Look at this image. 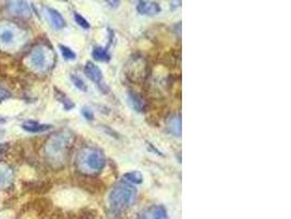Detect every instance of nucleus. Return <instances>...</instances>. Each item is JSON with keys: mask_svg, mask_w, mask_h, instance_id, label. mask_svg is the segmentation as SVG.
Returning <instances> with one entry per match:
<instances>
[{"mask_svg": "<svg viewBox=\"0 0 291 219\" xmlns=\"http://www.w3.org/2000/svg\"><path fill=\"white\" fill-rule=\"evenodd\" d=\"M55 91H56V98H57L61 104L64 105L66 111H70V110H72L74 106H76V104L71 101V99L68 98L63 91L58 90L57 88H55Z\"/></svg>", "mask_w": 291, "mask_h": 219, "instance_id": "obj_15", "label": "nucleus"}, {"mask_svg": "<svg viewBox=\"0 0 291 219\" xmlns=\"http://www.w3.org/2000/svg\"><path fill=\"white\" fill-rule=\"evenodd\" d=\"M137 219H169L168 212L162 205H154L140 212Z\"/></svg>", "mask_w": 291, "mask_h": 219, "instance_id": "obj_7", "label": "nucleus"}, {"mask_svg": "<svg viewBox=\"0 0 291 219\" xmlns=\"http://www.w3.org/2000/svg\"><path fill=\"white\" fill-rule=\"evenodd\" d=\"M59 50L61 52V55H63V57L66 60H74L77 58V54L74 53L70 47L63 45V44H59Z\"/></svg>", "mask_w": 291, "mask_h": 219, "instance_id": "obj_18", "label": "nucleus"}, {"mask_svg": "<svg viewBox=\"0 0 291 219\" xmlns=\"http://www.w3.org/2000/svg\"><path fill=\"white\" fill-rule=\"evenodd\" d=\"M72 136L69 132H60L49 139L46 145V153L52 161H64L67 151L72 144Z\"/></svg>", "mask_w": 291, "mask_h": 219, "instance_id": "obj_3", "label": "nucleus"}, {"mask_svg": "<svg viewBox=\"0 0 291 219\" xmlns=\"http://www.w3.org/2000/svg\"><path fill=\"white\" fill-rule=\"evenodd\" d=\"M166 127H167V131H168L170 134H172L173 136L181 137L182 124H181L180 115H178V114L169 115L168 119L166 120Z\"/></svg>", "mask_w": 291, "mask_h": 219, "instance_id": "obj_9", "label": "nucleus"}, {"mask_svg": "<svg viewBox=\"0 0 291 219\" xmlns=\"http://www.w3.org/2000/svg\"><path fill=\"white\" fill-rule=\"evenodd\" d=\"M77 166L85 174L101 173L106 166V158L103 150L97 147H84L77 158Z\"/></svg>", "mask_w": 291, "mask_h": 219, "instance_id": "obj_1", "label": "nucleus"}, {"mask_svg": "<svg viewBox=\"0 0 291 219\" xmlns=\"http://www.w3.org/2000/svg\"><path fill=\"white\" fill-rule=\"evenodd\" d=\"M7 144H3V145H0V154H3L6 151V149H7V146H6Z\"/></svg>", "mask_w": 291, "mask_h": 219, "instance_id": "obj_24", "label": "nucleus"}, {"mask_svg": "<svg viewBox=\"0 0 291 219\" xmlns=\"http://www.w3.org/2000/svg\"><path fill=\"white\" fill-rule=\"evenodd\" d=\"M74 20H76V22L79 24V26L81 27L82 29H84V30H89L91 28L90 22L86 20L84 17H82L81 15L74 14Z\"/></svg>", "mask_w": 291, "mask_h": 219, "instance_id": "obj_21", "label": "nucleus"}, {"mask_svg": "<svg viewBox=\"0 0 291 219\" xmlns=\"http://www.w3.org/2000/svg\"><path fill=\"white\" fill-rule=\"evenodd\" d=\"M10 176H11V171L9 170V168L0 164V185L5 184L6 182L10 179Z\"/></svg>", "mask_w": 291, "mask_h": 219, "instance_id": "obj_19", "label": "nucleus"}, {"mask_svg": "<svg viewBox=\"0 0 291 219\" xmlns=\"http://www.w3.org/2000/svg\"><path fill=\"white\" fill-rule=\"evenodd\" d=\"M128 102L132 110H134L135 112L142 113L146 110V102L144 100L143 96L139 94L135 91H129L128 92Z\"/></svg>", "mask_w": 291, "mask_h": 219, "instance_id": "obj_10", "label": "nucleus"}, {"mask_svg": "<svg viewBox=\"0 0 291 219\" xmlns=\"http://www.w3.org/2000/svg\"><path fill=\"white\" fill-rule=\"evenodd\" d=\"M71 81L73 82L74 86H76L80 91H83V92H86L88 91V87H86L85 82L82 80L81 78L76 76V75H71Z\"/></svg>", "mask_w": 291, "mask_h": 219, "instance_id": "obj_20", "label": "nucleus"}, {"mask_svg": "<svg viewBox=\"0 0 291 219\" xmlns=\"http://www.w3.org/2000/svg\"><path fill=\"white\" fill-rule=\"evenodd\" d=\"M107 4H111L113 7H118V5L120 4L119 2H107Z\"/></svg>", "mask_w": 291, "mask_h": 219, "instance_id": "obj_25", "label": "nucleus"}, {"mask_svg": "<svg viewBox=\"0 0 291 219\" xmlns=\"http://www.w3.org/2000/svg\"><path fill=\"white\" fill-rule=\"evenodd\" d=\"M8 9L12 12V15L17 16H30L31 10L27 3L24 2H12L8 5Z\"/></svg>", "mask_w": 291, "mask_h": 219, "instance_id": "obj_13", "label": "nucleus"}, {"mask_svg": "<svg viewBox=\"0 0 291 219\" xmlns=\"http://www.w3.org/2000/svg\"><path fill=\"white\" fill-rule=\"evenodd\" d=\"M47 16L49 21H51L52 27L55 30H61L66 27V21L64 19V17L56 9L47 8Z\"/></svg>", "mask_w": 291, "mask_h": 219, "instance_id": "obj_11", "label": "nucleus"}, {"mask_svg": "<svg viewBox=\"0 0 291 219\" xmlns=\"http://www.w3.org/2000/svg\"><path fill=\"white\" fill-rule=\"evenodd\" d=\"M123 179L132 184H141L143 182V175L140 171H131L123 175Z\"/></svg>", "mask_w": 291, "mask_h": 219, "instance_id": "obj_17", "label": "nucleus"}, {"mask_svg": "<svg viewBox=\"0 0 291 219\" xmlns=\"http://www.w3.org/2000/svg\"><path fill=\"white\" fill-rule=\"evenodd\" d=\"M148 65L142 56H134L129 60L126 66V77L130 81L140 83L143 82L148 76Z\"/></svg>", "mask_w": 291, "mask_h": 219, "instance_id": "obj_4", "label": "nucleus"}, {"mask_svg": "<svg viewBox=\"0 0 291 219\" xmlns=\"http://www.w3.org/2000/svg\"><path fill=\"white\" fill-rule=\"evenodd\" d=\"M9 95H10V94L7 92V91L4 90V89H0V101H3V100H5V99L9 98Z\"/></svg>", "mask_w": 291, "mask_h": 219, "instance_id": "obj_23", "label": "nucleus"}, {"mask_svg": "<svg viewBox=\"0 0 291 219\" xmlns=\"http://www.w3.org/2000/svg\"><path fill=\"white\" fill-rule=\"evenodd\" d=\"M48 54L45 47H34L30 54V63L36 69H45L48 65Z\"/></svg>", "mask_w": 291, "mask_h": 219, "instance_id": "obj_6", "label": "nucleus"}, {"mask_svg": "<svg viewBox=\"0 0 291 219\" xmlns=\"http://www.w3.org/2000/svg\"><path fill=\"white\" fill-rule=\"evenodd\" d=\"M84 74L86 75L89 79L94 82L96 86L100 88L103 93H108L109 88L107 87V84L104 81V77H103V72L100 69V67L96 66L94 63L88 62L85 64L84 67Z\"/></svg>", "mask_w": 291, "mask_h": 219, "instance_id": "obj_5", "label": "nucleus"}, {"mask_svg": "<svg viewBox=\"0 0 291 219\" xmlns=\"http://www.w3.org/2000/svg\"><path fill=\"white\" fill-rule=\"evenodd\" d=\"M137 10L140 15L143 16H157L162 12V8L158 3L155 2H139Z\"/></svg>", "mask_w": 291, "mask_h": 219, "instance_id": "obj_8", "label": "nucleus"}, {"mask_svg": "<svg viewBox=\"0 0 291 219\" xmlns=\"http://www.w3.org/2000/svg\"><path fill=\"white\" fill-rule=\"evenodd\" d=\"M135 196H137V190L134 186L125 181L119 182L109 193L108 203L110 209L114 212L126 210L134 202Z\"/></svg>", "mask_w": 291, "mask_h": 219, "instance_id": "obj_2", "label": "nucleus"}, {"mask_svg": "<svg viewBox=\"0 0 291 219\" xmlns=\"http://www.w3.org/2000/svg\"><path fill=\"white\" fill-rule=\"evenodd\" d=\"M16 39V33L14 32V30L9 28H4L0 32V42L5 45H9L11 43H14Z\"/></svg>", "mask_w": 291, "mask_h": 219, "instance_id": "obj_16", "label": "nucleus"}, {"mask_svg": "<svg viewBox=\"0 0 291 219\" xmlns=\"http://www.w3.org/2000/svg\"><path fill=\"white\" fill-rule=\"evenodd\" d=\"M81 113H82V115L84 117V119H86L88 121H93V120H94V112H93L91 108L84 106L81 110Z\"/></svg>", "mask_w": 291, "mask_h": 219, "instance_id": "obj_22", "label": "nucleus"}, {"mask_svg": "<svg viewBox=\"0 0 291 219\" xmlns=\"http://www.w3.org/2000/svg\"><path fill=\"white\" fill-rule=\"evenodd\" d=\"M92 56L95 60H97V62L107 63L110 60V54L108 53V50L103 47H95L94 50H93Z\"/></svg>", "mask_w": 291, "mask_h": 219, "instance_id": "obj_14", "label": "nucleus"}, {"mask_svg": "<svg viewBox=\"0 0 291 219\" xmlns=\"http://www.w3.org/2000/svg\"><path fill=\"white\" fill-rule=\"evenodd\" d=\"M52 127L53 126L51 124H41L39 123V122H34V121H28L22 125V129L24 131H27L29 133H34V134L49 131Z\"/></svg>", "mask_w": 291, "mask_h": 219, "instance_id": "obj_12", "label": "nucleus"}]
</instances>
